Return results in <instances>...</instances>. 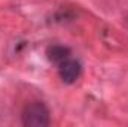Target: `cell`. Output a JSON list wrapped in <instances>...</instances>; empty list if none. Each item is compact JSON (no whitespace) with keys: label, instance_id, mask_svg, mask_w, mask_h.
<instances>
[{"label":"cell","instance_id":"2","mask_svg":"<svg viewBox=\"0 0 128 127\" xmlns=\"http://www.w3.org/2000/svg\"><path fill=\"white\" fill-rule=\"evenodd\" d=\"M57 67H58V76L64 84H74L82 75V64L73 57L66 58Z\"/></svg>","mask_w":128,"mask_h":127},{"label":"cell","instance_id":"3","mask_svg":"<svg viewBox=\"0 0 128 127\" xmlns=\"http://www.w3.org/2000/svg\"><path fill=\"white\" fill-rule=\"evenodd\" d=\"M46 57L51 63L58 66L66 58L72 57V49L68 46H64V45H49L46 48Z\"/></svg>","mask_w":128,"mask_h":127},{"label":"cell","instance_id":"1","mask_svg":"<svg viewBox=\"0 0 128 127\" xmlns=\"http://www.w3.org/2000/svg\"><path fill=\"white\" fill-rule=\"evenodd\" d=\"M21 121L27 127H46L51 123V112L43 102H30L21 112Z\"/></svg>","mask_w":128,"mask_h":127}]
</instances>
